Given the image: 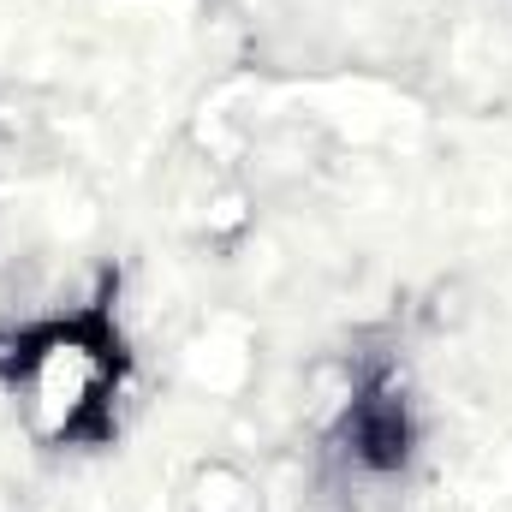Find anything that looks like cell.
<instances>
[{"label":"cell","instance_id":"obj_1","mask_svg":"<svg viewBox=\"0 0 512 512\" xmlns=\"http://www.w3.org/2000/svg\"><path fill=\"white\" fill-rule=\"evenodd\" d=\"M352 441H358V459H364V465H382V471L399 465V459H405V441H411L399 399L370 393V399L358 405V417H352Z\"/></svg>","mask_w":512,"mask_h":512}]
</instances>
